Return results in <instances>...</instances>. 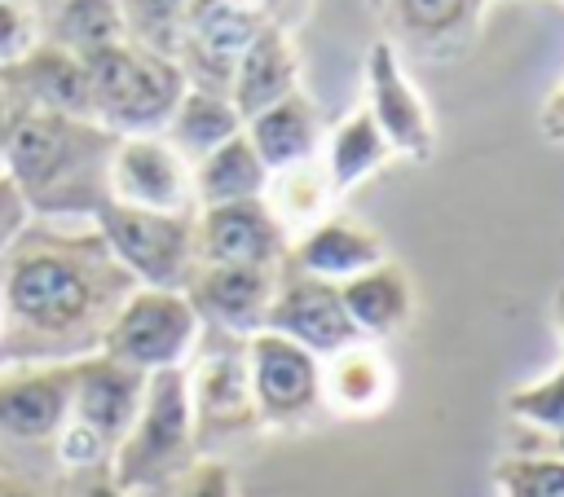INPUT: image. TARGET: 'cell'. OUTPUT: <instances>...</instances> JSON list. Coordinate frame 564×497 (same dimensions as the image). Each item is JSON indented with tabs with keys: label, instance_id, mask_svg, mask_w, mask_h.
Listing matches in <instances>:
<instances>
[{
	"label": "cell",
	"instance_id": "1",
	"mask_svg": "<svg viewBox=\"0 0 564 497\" xmlns=\"http://www.w3.org/2000/svg\"><path fill=\"white\" fill-rule=\"evenodd\" d=\"M132 286L93 220H31L0 251V365L101 352Z\"/></svg>",
	"mask_w": 564,
	"mask_h": 497
},
{
	"label": "cell",
	"instance_id": "2",
	"mask_svg": "<svg viewBox=\"0 0 564 497\" xmlns=\"http://www.w3.org/2000/svg\"><path fill=\"white\" fill-rule=\"evenodd\" d=\"M115 132L53 110H9L0 172L18 185L31 220H93L110 202Z\"/></svg>",
	"mask_w": 564,
	"mask_h": 497
},
{
	"label": "cell",
	"instance_id": "3",
	"mask_svg": "<svg viewBox=\"0 0 564 497\" xmlns=\"http://www.w3.org/2000/svg\"><path fill=\"white\" fill-rule=\"evenodd\" d=\"M88 79V119L115 136L163 132L181 92L189 88L181 66L132 40H115L79 57Z\"/></svg>",
	"mask_w": 564,
	"mask_h": 497
},
{
	"label": "cell",
	"instance_id": "4",
	"mask_svg": "<svg viewBox=\"0 0 564 497\" xmlns=\"http://www.w3.org/2000/svg\"><path fill=\"white\" fill-rule=\"evenodd\" d=\"M194 457H198V449H194V409H189L185 365L159 369L145 378L141 409H137L128 435L115 444L106 475L119 493L132 497L145 488H167Z\"/></svg>",
	"mask_w": 564,
	"mask_h": 497
},
{
	"label": "cell",
	"instance_id": "5",
	"mask_svg": "<svg viewBox=\"0 0 564 497\" xmlns=\"http://www.w3.org/2000/svg\"><path fill=\"white\" fill-rule=\"evenodd\" d=\"M185 383H189L198 457H216L229 440H247L260 431V413L247 378V339L203 325L185 361Z\"/></svg>",
	"mask_w": 564,
	"mask_h": 497
},
{
	"label": "cell",
	"instance_id": "6",
	"mask_svg": "<svg viewBox=\"0 0 564 497\" xmlns=\"http://www.w3.org/2000/svg\"><path fill=\"white\" fill-rule=\"evenodd\" d=\"M93 229L137 286L185 290L198 268L194 211H145L128 202H106L93 216Z\"/></svg>",
	"mask_w": 564,
	"mask_h": 497
},
{
	"label": "cell",
	"instance_id": "7",
	"mask_svg": "<svg viewBox=\"0 0 564 497\" xmlns=\"http://www.w3.org/2000/svg\"><path fill=\"white\" fill-rule=\"evenodd\" d=\"M198 334L203 321L185 299V290L132 286V295L119 303L115 321L106 325L101 352L137 374H159V369H181Z\"/></svg>",
	"mask_w": 564,
	"mask_h": 497
},
{
	"label": "cell",
	"instance_id": "8",
	"mask_svg": "<svg viewBox=\"0 0 564 497\" xmlns=\"http://www.w3.org/2000/svg\"><path fill=\"white\" fill-rule=\"evenodd\" d=\"M361 106L370 110L375 128L383 132V141L392 145L397 158L410 163H427L436 154V123L432 110L419 92V84L410 79L401 53L379 35L370 40L366 57H361Z\"/></svg>",
	"mask_w": 564,
	"mask_h": 497
},
{
	"label": "cell",
	"instance_id": "9",
	"mask_svg": "<svg viewBox=\"0 0 564 497\" xmlns=\"http://www.w3.org/2000/svg\"><path fill=\"white\" fill-rule=\"evenodd\" d=\"M247 378L260 427L291 431L322 409V356L273 330H256L247 339Z\"/></svg>",
	"mask_w": 564,
	"mask_h": 497
},
{
	"label": "cell",
	"instance_id": "10",
	"mask_svg": "<svg viewBox=\"0 0 564 497\" xmlns=\"http://www.w3.org/2000/svg\"><path fill=\"white\" fill-rule=\"evenodd\" d=\"M264 22L269 18L251 0H189L181 44H176V66L185 84L229 97L234 66Z\"/></svg>",
	"mask_w": 564,
	"mask_h": 497
},
{
	"label": "cell",
	"instance_id": "11",
	"mask_svg": "<svg viewBox=\"0 0 564 497\" xmlns=\"http://www.w3.org/2000/svg\"><path fill=\"white\" fill-rule=\"evenodd\" d=\"M264 330L308 347L313 356H330V352L348 347L352 339H361L348 308H344L339 286L295 268L291 259H282V268H278L273 299H269V312H264Z\"/></svg>",
	"mask_w": 564,
	"mask_h": 497
},
{
	"label": "cell",
	"instance_id": "12",
	"mask_svg": "<svg viewBox=\"0 0 564 497\" xmlns=\"http://www.w3.org/2000/svg\"><path fill=\"white\" fill-rule=\"evenodd\" d=\"M75 361L0 365V435L22 444H53L70 418Z\"/></svg>",
	"mask_w": 564,
	"mask_h": 497
},
{
	"label": "cell",
	"instance_id": "13",
	"mask_svg": "<svg viewBox=\"0 0 564 497\" xmlns=\"http://www.w3.org/2000/svg\"><path fill=\"white\" fill-rule=\"evenodd\" d=\"M110 202L145 211H198L189 163L159 136H119L110 154Z\"/></svg>",
	"mask_w": 564,
	"mask_h": 497
},
{
	"label": "cell",
	"instance_id": "14",
	"mask_svg": "<svg viewBox=\"0 0 564 497\" xmlns=\"http://www.w3.org/2000/svg\"><path fill=\"white\" fill-rule=\"evenodd\" d=\"M383 40L397 53H419L432 62L463 57L480 35L485 0H370Z\"/></svg>",
	"mask_w": 564,
	"mask_h": 497
},
{
	"label": "cell",
	"instance_id": "15",
	"mask_svg": "<svg viewBox=\"0 0 564 497\" xmlns=\"http://www.w3.org/2000/svg\"><path fill=\"white\" fill-rule=\"evenodd\" d=\"M194 246L198 264H247V268H278L286 259L291 238L264 207V198L251 202H225V207H198L194 211Z\"/></svg>",
	"mask_w": 564,
	"mask_h": 497
},
{
	"label": "cell",
	"instance_id": "16",
	"mask_svg": "<svg viewBox=\"0 0 564 497\" xmlns=\"http://www.w3.org/2000/svg\"><path fill=\"white\" fill-rule=\"evenodd\" d=\"M278 268L198 264L189 286H185V299L194 303V312H198V321L207 330H225V334L251 339L256 330H264V312H269V299H273Z\"/></svg>",
	"mask_w": 564,
	"mask_h": 497
},
{
	"label": "cell",
	"instance_id": "17",
	"mask_svg": "<svg viewBox=\"0 0 564 497\" xmlns=\"http://www.w3.org/2000/svg\"><path fill=\"white\" fill-rule=\"evenodd\" d=\"M0 92H4L9 110H53V114L88 119L84 62L48 40H40L18 62L0 66Z\"/></svg>",
	"mask_w": 564,
	"mask_h": 497
},
{
	"label": "cell",
	"instance_id": "18",
	"mask_svg": "<svg viewBox=\"0 0 564 497\" xmlns=\"http://www.w3.org/2000/svg\"><path fill=\"white\" fill-rule=\"evenodd\" d=\"M145 378L150 374H137L128 365H119L115 356L106 352H93V356H79L75 361V396H70V418L84 422L88 431H97L110 449L128 435L137 409H141V396H145Z\"/></svg>",
	"mask_w": 564,
	"mask_h": 497
},
{
	"label": "cell",
	"instance_id": "19",
	"mask_svg": "<svg viewBox=\"0 0 564 497\" xmlns=\"http://www.w3.org/2000/svg\"><path fill=\"white\" fill-rule=\"evenodd\" d=\"M304 88V66H300V48H295V35L291 26L282 22H264L256 31V40L242 48L238 66H234V79H229V101L234 110L242 114V123L269 106H278L282 97L300 92Z\"/></svg>",
	"mask_w": 564,
	"mask_h": 497
},
{
	"label": "cell",
	"instance_id": "20",
	"mask_svg": "<svg viewBox=\"0 0 564 497\" xmlns=\"http://www.w3.org/2000/svg\"><path fill=\"white\" fill-rule=\"evenodd\" d=\"M397 391V369L375 339H352L348 347L322 356V409L339 418H375Z\"/></svg>",
	"mask_w": 564,
	"mask_h": 497
},
{
	"label": "cell",
	"instance_id": "21",
	"mask_svg": "<svg viewBox=\"0 0 564 497\" xmlns=\"http://www.w3.org/2000/svg\"><path fill=\"white\" fill-rule=\"evenodd\" d=\"M286 259L313 277H326V281H348L366 268H375L379 259H388V246L379 238V229L344 216V211H330L326 220H317L313 229H304L300 238H291L286 246Z\"/></svg>",
	"mask_w": 564,
	"mask_h": 497
},
{
	"label": "cell",
	"instance_id": "22",
	"mask_svg": "<svg viewBox=\"0 0 564 497\" xmlns=\"http://www.w3.org/2000/svg\"><path fill=\"white\" fill-rule=\"evenodd\" d=\"M242 132H247L251 150L260 154V163L269 172H282V167H295V163L317 158L322 154V136H326L322 114H317V106H313V97L304 88L291 92V97H282L278 106L251 114L242 123Z\"/></svg>",
	"mask_w": 564,
	"mask_h": 497
},
{
	"label": "cell",
	"instance_id": "23",
	"mask_svg": "<svg viewBox=\"0 0 564 497\" xmlns=\"http://www.w3.org/2000/svg\"><path fill=\"white\" fill-rule=\"evenodd\" d=\"M339 295H344V308L357 334L375 343L401 334L414 317V281L397 259H379L375 268L339 281Z\"/></svg>",
	"mask_w": 564,
	"mask_h": 497
},
{
	"label": "cell",
	"instance_id": "24",
	"mask_svg": "<svg viewBox=\"0 0 564 497\" xmlns=\"http://www.w3.org/2000/svg\"><path fill=\"white\" fill-rule=\"evenodd\" d=\"M388 158H397V154H392V145L383 141V132L375 128V119L361 101L322 136V167H326L339 198L352 194L361 180H370Z\"/></svg>",
	"mask_w": 564,
	"mask_h": 497
},
{
	"label": "cell",
	"instance_id": "25",
	"mask_svg": "<svg viewBox=\"0 0 564 497\" xmlns=\"http://www.w3.org/2000/svg\"><path fill=\"white\" fill-rule=\"evenodd\" d=\"M238 132H242V114L234 110V101H229L225 92L185 88L159 136L194 167L203 154H212L216 145H225V141L238 136Z\"/></svg>",
	"mask_w": 564,
	"mask_h": 497
},
{
	"label": "cell",
	"instance_id": "26",
	"mask_svg": "<svg viewBox=\"0 0 564 497\" xmlns=\"http://www.w3.org/2000/svg\"><path fill=\"white\" fill-rule=\"evenodd\" d=\"M189 172H194V202L198 207L251 202V198H264V185H269V167L251 150L247 132H238L225 145H216L212 154H203Z\"/></svg>",
	"mask_w": 564,
	"mask_h": 497
},
{
	"label": "cell",
	"instance_id": "27",
	"mask_svg": "<svg viewBox=\"0 0 564 497\" xmlns=\"http://www.w3.org/2000/svg\"><path fill=\"white\" fill-rule=\"evenodd\" d=\"M264 207L273 211V220L282 224L286 238H300L304 229H313L317 220H326L330 211H339V194L322 167V154L282 172H269L264 185Z\"/></svg>",
	"mask_w": 564,
	"mask_h": 497
},
{
	"label": "cell",
	"instance_id": "28",
	"mask_svg": "<svg viewBox=\"0 0 564 497\" xmlns=\"http://www.w3.org/2000/svg\"><path fill=\"white\" fill-rule=\"evenodd\" d=\"M40 40L84 57L93 48H106L123 35V18H119V0H57V9L40 22Z\"/></svg>",
	"mask_w": 564,
	"mask_h": 497
},
{
	"label": "cell",
	"instance_id": "29",
	"mask_svg": "<svg viewBox=\"0 0 564 497\" xmlns=\"http://www.w3.org/2000/svg\"><path fill=\"white\" fill-rule=\"evenodd\" d=\"M185 13H189V0H119L123 35L141 48H154V53L172 57V62H176Z\"/></svg>",
	"mask_w": 564,
	"mask_h": 497
},
{
	"label": "cell",
	"instance_id": "30",
	"mask_svg": "<svg viewBox=\"0 0 564 497\" xmlns=\"http://www.w3.org/2000/svg\"><path fill=\"white\" fill-rule=\"evenodd\" d=\"M507 413H511L516 422H524V427L551 435V440L564 435V361H560L551 374H542V378H533V383L507 391Z\"/></svg>",
	"mask_w": 564,
	"mask_h": 497
},
{
	"label": "cell",
	"instance_id": "31",
	"mask_svg": "<svg viewBox=\"0 0 564 497\" xmlns=\"http://www.w3.org/2000/svg\"><path fill=\"white\" fill-rule=\"evenodd\" d=\"M502 497H564V457L560 453H511L494 466Z\"/></svg>",
	"mask_w": 564,
	"mask_h": 497
},
{
	"label": "cell",
	"instance_id": "32",
	"mask_svg": "<svg viewBox=\"0 0 564 497\" xmlns=\"http://www.w3.org/2000/svg\"><path fill=\"white\" fill-rule=\"evenodd\" d=\"M110 453H115V449H110L97 431H88L84 422H75V418H66V427H62L57 440H53V457H57V466L70 471V475L106 471V466H110Z\"/></svg>",
	"mask_w": 564,
	"mask_h": 497
},
{
	"label": "cell",
	"instance_id": "33",
	"mask_svg": "<svg viewBox=\"0 0 564 497\" xmlns=\"http://www.w3.org/2000/svg\"><path fill=\"white\" fill-rule=\"evenodd\" d=\"M167 488H172V497H238L234 466L220 457H194Z\"/></svg>",
	"mask_w": 564,
	"mask_h": 497
},
{
	"label": "cell",
	"instance_id": "34",
	"mask_svg": "<svg viewBox=\"0 0 564 497\" xmlns=\"http://www.w3.org/2000/svg\"><path fill=\"white\" fill-rule=\"evenodd\" d=\"M40 44V22L26 0H0V66L18 62Z\"/></svg>",
	"mask_w": 564,
	"mask_h": 497
},
{
	"label": "cell",
	"instance_id": "35",
	"mask_svg": "<svg viewBox=\"0 0 564 497\" xmlns=\"http://www.w3.org/2000/svg\"><path fill=\"white\" fill-rule=\"evenodd\" d=\"M26 224H31V211H26L22 194H18V185L0 172V251H4Z\"/></svg>",
	"mask_w": 564,
	"mask_h": 497
},
{
	"label": "cell",
	"instance_id": "36",
	"mask_svg": "<svg viewBox=\"0 0 564 497\" xmlns=\"http://www.w3.org/2000/svg\"><path fill=\"white\" fill-rule=\"evenodd\" d=\"M538 128H542V136L546 141H555V145H564V84L542 101V114H538Z\"/></svg>",
	"mask_w": 564,
	"mask_h": 497
},
{
	"label": "cell",
	"instance_id": "37",
	"mask_svg": "<svg viewBox=\"0 0 564 497\" xmlns=\"http://www.w3.org/2000/svg\"><path fill=\"white\" fill-rule=\"evenodd\" d=\"M75 497H128V493H119V488L110 484V475H106V471H93V475H79Z\"/></svg>",
	"mask_w": 564,
	"mask_h": 497
},
{
	"label": "cell",
	"instance_id": "38",
	"mask_svg": "<svg viewBox=\"0 0 564 497\" xmlns=\"http://www.w3.org/2000/svg\"><path fill=\"white\" fill-rule=\"evenodd\" d=\"M264 18H273V22H282V26H291V18H295V0H251Z\"/></svg>",
	"mask_w": 564,
	"mask_h": 497
},
{
	"label": "cell",
	"instance_id": "39",
	"mask_svg": "<svg viewBox=\"0 0 564 497\" xmlns=\"http://www.w3.org/2000/svg\"><path fill=\"white\" fill-rule=\"evenodd\" d=\"M0 497H48L44 488H35L31 479H18V475H0Z\"/></svg>",
	"mask_w": 564,
	"mask_h": 497
},
{
	"label": "cell",
	"instance_id": "40",
	"mask_svg": "<svg viewBox=\"0 0 564 497\" xmlns=\"http://www.w3.org/2000/svg\"><path fill=\"white\" fill-rule=\"evenodd\" d=\"M551 325L564 339V286H555V295H551Z\"/></svg>",
	"mask_w": 564,
	"mask_h": 497
},
{
	"label": "cell",
	"instance_id": "41",
	"mask_svg": "<svg viewBox=\"0 0 564 497\" xmlns=\"http://www.w3.org/2000/svg\"><path fill=\"white\" fill-rule=\"evenodd\" d=\"M31 4V13H35V22H44L53 9H57V0H26Z\"/></svg>",
	"mask_w": 564,
	"mask_h": 497
},
{
	"label": "cell",
	"instance_id": "42",
	"mask_svg": "<svg viewBox=\"0 0 564 497\" xmlns=\"http://www.w3.org/2000/svg\"><path fill=\"white\" fill-rule=\"evenodd\" d=\"M551 453H560V457H564V435H555V440H551Z\"/></svg>",
	"mask_w": 564,
	"mask_h": 497
}]
</instances>
